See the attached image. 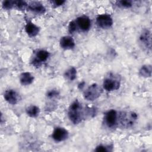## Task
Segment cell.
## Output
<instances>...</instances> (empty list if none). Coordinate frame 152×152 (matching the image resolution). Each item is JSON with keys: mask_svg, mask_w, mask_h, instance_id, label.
Wrapping results in <instances>:
<instances>
[{"mask_svg": "<svg viewBox=\"0 0 152 152\" xmlns=\"http://www.w3.org/2000/svg\"><path fill=\"white\" fill-rule=\"evenodd\" d=\"M118 5H119L120 7L128 8H130L132 7V1H126V0L124 1L123 0V1H118Z\"/></svg>", "mask_w": 152, "mask_h": 152, "instance_id": "44dd1931", "label": "cell"}, {"mask_svg": "<svg viewBox=\"0 0 152 152\" xmlns=\"http://www.w3.org/2000/svg\"><path fill=\"white\" fill-rule=\"evenodd\" d=\"M14 8L18 10H24L28 8V4L24 1H14Z\"/></svg>", "mask_w": 152, "mask_h": 152, "instance_id": "d6986e66", "label": "cell"}, {"mask_svg": "<svg viewBox=\"0 0 152 152\" xmlns=\"http://www.w3.org/2000/svg\"><path fill=\"white\" fill-rule=\"evenodd\" d=\"M102 91V88L98 84H93L84 91L83 96L87 100L93 101L99 98Z\"/></svg>", "mask_w": 152, "mask_h": 152, "instance_id": "3957f363", "label": "cell"}, {"mask_svg": "<svg viewBox=\"0 0 152 152\" xmlns=\"http://www.w3.org/2000/svg\"><path fill=\"white\" fill-rule=\"evenodd\" d=\"M68 115L69 120L74 124H78L82 121L84 114L82 104L78 100H75L71 104L68 109Z\"/></svg>", "mask_w": 152, "mask_h": 152, "instance_id": "6da1fadb", "label": "cell"}, {"mask_svg": "<svg viewBox=\"0 0 152 152\" xmlns=\"http://www.w3.org/2000/svg\"><path fill=\"white\" fill-rule=\"evenodd\" d=\"M59 95V92L58 90H51L48 91V92L47 93V96L49 98H53L55 97H56L57 96Z\"/></svg>", "mask_w": 152, "mask_h": 152, "instance_id": "603a6c76", "label": "cell"}, {"mask_svg": "<svg viewBox=\"0 0 152 152\" xmlns=\"http://www.w3.org/2000/svg\"><path fill=\"white\" fill-rule=\"evenodd\" d=\"M120 85L121 84L119 80L111 77L105 78L103 83L104 89L107 91H111L119 89Z\"/></svg>", "mask_w": 152, "mask_h": 152, "instance_id": "ba28073f", "label": "cell"}, {"mask_svg": "<svg viewBox=\"0 0 152 152\" xmlns=\"http://www.w3.org/2000/svg\"><path fill=\"white\" fill-rule=\"evenodd\" d=\"M25 30L30 37H34L39 33L40 28L33 23L28 21L26 25Z\"/></svg>", "mask_w": 152, "mask_h": 152, "instance_id": "4fadbf2b", "label": "cell"}, {"mask_svg": "<svg viewBox=\"0 0 152 152\" xmlns=\"http://www.w3.org/2000/svg\"><path fill=\"white\" fill-rule=\"evenodd\" d=\"M59 44L60 46L65 50L73 49L75 46V42L73 38L69 36L62 37L60 39Z\"/></svg>", "mask_w": 152, "mask_h": 152, "instance_id": "8fae6325", "label": "cell"}, {"mask_svg": "<svg viewBox=\"0 0 152 152\" xmlns=\"http://www.w3.org/2000/svg\"><path fill=\"white\" fill-rule=\"evenodd\" d=\"M49 55H50V53L48 51L42 49L37 52L36 54L35 59H36L39 62L41 63L42 62L46 61L48 59V58L49 57Z\"/></svg>", "mask_w": 152, "mask_h": 152, "instance_id": "e0dca14e", "label": "cell"}, {"mask_svg": "<svg viewBox=\"0 0 152 152\" xmlns=\"http://www.w3.org/2000/svg\"><path fill=\"white\" fill-rule=\"evenodd\" d=\"M50 2L53 4V5H54L55 7H59L61 5H62L65 2V1L64 0H55V1H51Z\"/></svg>", "mask_w": 152, "mask_h": 152, "instance_id": "d4e9b609", "label": "cell"}, {"mask_svg": "<svg viewBox=\"0 0 152 152\" xmlns=\"http://www.w3.org/2000/svg\"><path fill=\"white\" fill-rule=\"evenodd\" d=\"M52 138L56 142H61L66 140L68 137V132L64 128L56 127L52 134Z\"/></svg>", "mask_w": 152, "mask_h": 152, "instance_id": "52a82bcc", "label": "cell"}, {"mask_svg": "<svg viewBox=\"0 0 152 152\" xmlns=\"http://www.w3.org/2000/svg\"><path fill=\"white\" fill-rule=\"evenodd\" d=\"M151 65H144L141 67L139 70V75L141 77L148 78L151 76Z\"/></svg>", "mask_w": 152, "mask_h": 152, "instance_id": "2e32d148", "label": "cell"}, {"mask_svg": "<svg viewBox=\"0 0 152 152\" xmlns=\"http://www.w3.org/2000/svg\"><path fill=\"white\" fill-rule=\"evenodd\" d=\"M64 77L69 81H73L77 77V70L74 67H71L67 69L65 74Z\"/></svg>", "mask_w": 152, "mask_h": 152, "instance_id": "ac0fdd59", "label": "cell"}, {"mask_svg": "<svg viewBox=\"0 0 152 152\" xmlns=\"http://www.w3.org/2000/svg\"><path fill=\"white\" fill-rule=\"evenodd\" d=\"M96 23L99 27L103 29H106L112 26L113 19L109 14H101L96 18Z\"/></svg>", "mask_w": 152, "mask_h": 152, "instance_id": "5b68a950", "label": "cell"}, {"mask_svg": "<svg viewBox=\"0 0 152 152\" xmlns=\"http://www.w3.org/2000/svg\"><path fill=\"white\" fill-rule=\"evenodd\" d=\"M34 81V77L28 72L22 73L20 76V82L23 86L31 84Z\"/></svg>", "mask_w": 152, "mask_h": 152, "instance_id": "5bb4252c", "label": "cell"}, {"mask_svg": "<svg viewBox=\"0 0 152 152\" xmlns=\"http://www.w3.org/2000/svg\"><path fill=\"white\" fill-rule=\"evenodd\" d=\"M118 113L116 110L111 109L105 113L104 122L109 128H113L118 122Z\"/></svg>", "mask_w": 152, "mask_h": 152, "instance_id": "8992f818", "label": "cell"}, {"mask_svg": "<svg viewBox=\"0 0 152 152\" xmlns=\"http://www.w3.org/2000/svg\"><path fill=\"white\" fill-rule=\"evenodd\" d=\"M138 115L134 112H124L120 113L118 117V122L124 128H129L136 122Z\"/></svg>", "mask_w": 152, "mask_h": 152, "instance_id": "7a4b0ae2", "label": "cell"}, {"mask_svg": "<svg viewBox=\"0 0 152 152\" xmlns=\"http://www.w3.org/2000/svg\"><path fill=\"white\" fill-rule=\"evenodd\" d=\"M139 42L142 48L147 51H151V32L148 29H144L142 31L139 37Z\"/></svg>", "mask_w": 152, "mask_h": 152, "instance_id": "277c9868", "label": "cell"}, {"mask_svg": "<svg viewBox=\"0 0 152 152\" xmlns=\"http://www.w3.org/2000/svg\"><path fill=\"white\" fill-rule=\"evenodd\" d=\"M77 26L84 31H88L91 27V21L89 17L86 15H83L78 17L76 20Z\"/></svg>", "mask_w": 152, "mask_h": 152, "instance_id": "9c48e42d", "label": "cell"}, {"mask_svg": "<svg viewBox=\"0 0 152 152\" xmlns=\"http://www.w3.org/2000/svg\"><path fill=\"white\" fill-rule=\"evenodd\" d=\"M27 9L31 12L38 14H43L46 11V8L43 5V4L37 1L31 2L28 5Z\"/></svg>", "mask_w": 152, "mask_h": 152, "instance_id": "7c38bea8", "label": "cell"}, {"mask_svg": "<svg viewBox=\"0 0 152 152\" xmlns=\"http://www.w3.org/2000/svg\"><path fill=\"white\" fill-rule=\"evenodd\" d=\"M26 112L30 117L36 118L40 113V109L37 106L31 105L26 108Z\"/></svg>", "mask_w": 152, "mask_h": 152, "instance_id": "9a60e30c", "label": "cell"}, {"mask_svg": "<svg viewBox=\"0 0 152 152\" xmlns=\"http://www.w3.org/2000/svg\"><path fill=\"white\" fill-rule=\"evenodd\" d=\"M94 151H97V152H100V151L107 152L109 151V150L107 149V147L106 146H104L103 145H98L97 147H96Z\"/></svg>", "mask_w": 152, "mask_h": 152, "instance_id": "cb8c5ba5", "label": "cell"}, {"mask_svg": "<svg viewBox=\"0 0 152 152\" xmlns=\"http://www.w3.org/2000/svg\"><path fill=\"white\" fill-rule=\"evenodd\" d=\"M4 97L8 103L11 104H15L19 101V94L14 90L5 91Z\"/></svg>", "mask_w": 152, "mask_h": 152, "instance_id": "30bf717a", "label": "cell"}, {"mask_svg": "<svg viewBox=\"0 0 152 152\" xmlns=\"http://www.w3.org/2000/svg\"><path fill=\"white\" fill-rule=\"evenodd\" d=\"M2 7L5 10H11L14 8V1L7 0L2 2Z\"/></svg>", "mask_w": 152, "mask_h": 152, "instance_id": "ffe728a7", "label": "cell"}, {"mask_svg": "<svg viewBox=\"0 0 152 152\" xmlns=\"http://www.w3.org/2000/svg\"><path fill=\"white\" fill-rule=\"evenodd\" d=\"M77 24L76 22L74 21H72L69 23L68 25V31L70 33H74L77 30Z\"/></svg>", "mask_w": 152, "mask_h": 152, "instance_id": "7402d4cb", "label": "cell"}]
</instances>
